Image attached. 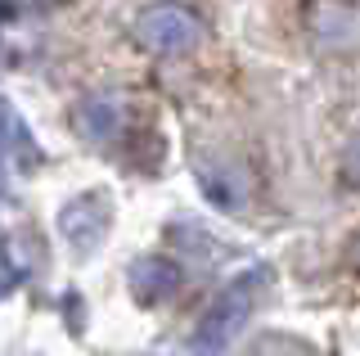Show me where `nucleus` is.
<instances>
[{"mask_svg": "<svg viewBox=\"0 0 360 356\" xmlns=\"http://www.w3.org/2000/svg\"><path fill=\"white\" fill-rule=\"evenodd\" d=\"M257 288H262V275H243V280H234V284L217 298V303L207 307V316H202V325H198V333H194V348H198V352H217V348H225V343L239 333V325L252 316Z\"/></svg>", "mask_w": 360, "mask_h": 356, "instance_id": "1", "label": "nucleus"}, {"mask_svg": "<svg viewBox=\"0 0 360 356\" xmlns=\"http://www.w3.org/2000/svg\"><path fill=\"white\" fill-rule=\"evenodd\" d=\"M140 32H144V41L158 46V50H180V46H189V41H194L198 27H194V18H189L185 9L162 5V9H153V14H144Z\"/></svg>", "mask_w": 360, "mask_h": 356, "instance_id": "2", "label": "nucleus"}, {"mask_svg": "<svg viewBox=\"0 0 360 356\" xmlns=\"http://www.w3.org/2000/svg\"><path fill=\"white\" fill-rule=\"evenodd\" d=\"M131 284H135V293H140V298H167L180 284V271H176L172 262H162V258H144L131 271Z\"/></svg>", "mask_w": 360, "mask_h": 356, "instance_id": "3", "label": "nucleus"}, {"mask_svg": "<svg viewBox=\"0 0 360 356\" xmlns=\"http://www.w3.org/2000/svg\"><path fill=\"white\" fill-rule=\"evenodd\" d=\"M252 356H307V352H302L297 343H288V338H270L266 348H257Z\"/></svg>", "mask_w": 360, "mask_h": 356, "instance_id": "4", "label": "nucleus"}]
</instances>
